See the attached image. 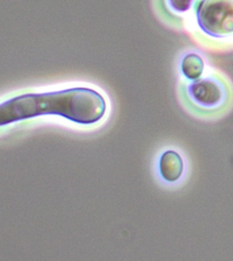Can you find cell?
<instances>
[{"instance_id":"6da1fadb","label":"cell","mask_w":233,"mask_h":261,"mask_svg":"<svg viewBox=\"0 0 233 261\" xmlns=\"http://www.w3.org/2000/svg\"><path fill=\"white\" fill-rule=\"evenodd\" d=\"M183 93L190 108L206 114L222 111L230 100L229 87L216 75L192 81Z\"/></svg>"},{"instance_id":"7a4b0ae2","label":"cell","mask_w":233,"mask_h":261,"mask_svg":"<svg viewBox=\"0 0 233 261\" xmlns=\"http://www.w3.org/2000/svg\"><path fill=\"white\" fill-rule=\"evenodd\" d=\"M196 16L199 28L211 37L223 38L233 31V5L231 2H197Z\"/></svg>"},{"instance_id":"3957f363","label":"cell","mask_w":233,"mask_h":261,"mask_svg":"<svg viewBox=\"0 0 233 261\" xmlns=\"http://www.w3.org/2000/svg\"><path fill=\"white\" fill-rule=\"evenodd\" d=\"M159 171L165 180L174 182L179 180L183 172L182 158L176 151H166L159 160Z\"/></svg>"},{"instance_id":"277c9868","label":"cell","mask_w":233,"mask_h":261,"mask_svg":"<svg viewBox=\"0 0 233 261\" xmlns=\"http://www.w3.org/2000/svg\"><path fill=\"white\" fill-rule=\"evenodd\" d=\"M181 71L188 80H198L203 72V60L198 54H188L181 61Z\"/></svg>"},{"instance_id":"5b68a950","label":"cell","mask_w":233,"mask_h":261,"mask_svg":"<svg viewBox=\"0 0 233 261\" xmlns=\"http://www.w3.org/2000/svg\"><path fill=\"white\" fill-rule=\"evenodd\" d=\"M165 5H168L169 7L172 8V11L174 12H187L190 6L192 5V3L190 0H177V2H167L165 3Z\"/></svg>"}]
</instances>
